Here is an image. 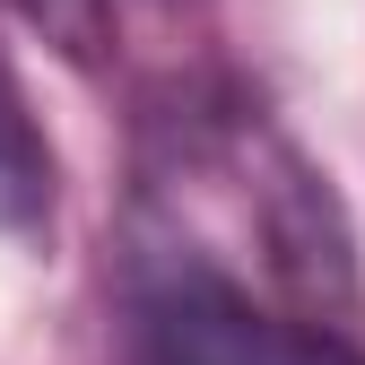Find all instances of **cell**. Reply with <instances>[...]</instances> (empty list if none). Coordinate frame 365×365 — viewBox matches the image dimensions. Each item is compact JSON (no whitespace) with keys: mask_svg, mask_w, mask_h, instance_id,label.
I'll return each instance as SVG.
<instances>
[{"mask_svg":"<svg viewBox=\"0 0 365 365\" xmlns=\"http://www.w3.org/2000/svg\"><path fill=\"white\" fill-rule=\"evenodd\" d=\"M157 348H174V365H365L331 322H269L244 304V287H226L200 261H148L140 269V304H130Z\"/></svg>","mask_w":365,"mask_h":365,"instance_id":"6da1fadb","label":"cell"},{"mask_svg":"<svg viewBox=\"0 0 365 365\" xmlns=\"http://www.w3.org/2000/svg\"><path fill=\"white\" fill-rule=\"evenodd\" d=\"M43 226H53V140L18 70L0 61V235H43Z\"/></svg>","mask_w":365,"mask_h":365,"instance_id":"7a4b0ae2","label":"cell"},{"mask_svg":"<svg viewBox=\"0 0 365 365\" xmlns=\"http://www.w3.org/2000/svg\"><path fill=\"white\" fill-rule=\"evenodd\" d=\"M18 18L61 61H105V43H113V0H18Z\"/></svg>","mask_w":365,"mask_h":365,"instance_id":"3957f363","label":"cell"}]
</instances>
